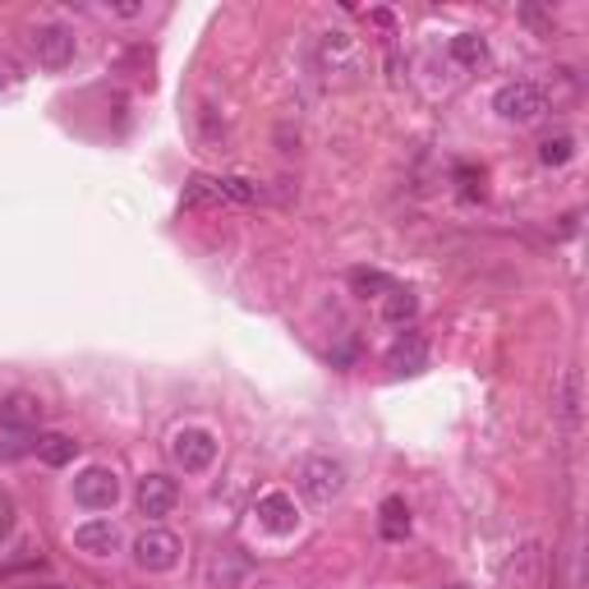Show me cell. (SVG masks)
Wrapping results in <instances>:
<instances>
[{"mask_svg":"<svg viewBox=\"0 0 589 589\" xmlns=\"http://www.w3.org/2000/svg\"><path fill=\"white\" fill-rule=\"evenodd\" d=\"M295 488L314 502V507H327V502H336L350 488V470H346V461H336L332 452H314V456H304L295 465Z\"/></svg>","mask_w":589,"mask_h":589,"instance_id":"obj_1","label":"cell"},{"mask_svg":"<svg viewBox=\"0 0 589 589\" xmlns=\"http://www.w3.org/2000/svg\"><path fill=\"white\" fill-rule=\"evenodd\" d=\"M493 111L507 125H535L548 116V88L535 78H512L493 93Z\"/></svg>","mask_w":589,"mask_h":589,"instance_id":"obj_2","label":"cell"},{"mask_svg":"<svg viewBox=\"0 0 589 589\" xmlns=\"http://www.w3.org/2000/svg\"><path fill=\"white\" fill-rule=\"evenodd\" d=\"M314 61L327 78H355L364 70V51H359V38H350L346 28H327L314 42Z\"/></svg>","mask_w":589,"mask_h":589,"instance_id":"obj_3","label":"cell"},{"mask_svg":"<svg viewBox=\"0 0 589 589\" xmlns=\"http://www.w3.org/2000/svg\"><path fill=\"white\" fill-rule=\"evenodd\" d=\"M28 46H33V55H38L42 70H70L74 55H78L74 28H70V23H55V19L38 23L33 33H28Z\"/></svg>","mask_w":589,"mask_h":589,"instance_id":"obj_4","label":"cell"},{"mask_svg":"<svg viewBox=\"0 0 589 589\" xmlns=\"http://www.w3.org/2000/svg\"><path fill=\"white\" fill-rule=\"evenodd\" d=\"M74 502L88 512H111L120 502V474L106 465H88L74 474Z\"/></svg>","mask_w":589,"mask_h":589,"instance_id":"obj_5","label":"cell"},{"mask_svg":"<svg viewBox=\"0 0 589 589\" xmlns=\"http://www.w3.org/2000/svg\"><path fill=\"white\" fill-rule=\"evenodd\" d=\"M171 461H176L185 474L212 470V461H217V438H212L208 429H199V424L176 429V433H171Z\"/></svg>","mask_w":589,"mask_h":589,"instance_id":"obj_6","label":"cell"},{"mask_svg":"<svg viewBox=\"0 0 589 589\" xmlns=\"http://www.w3.org/2000/svg\"><path fill=\"white\" fill-rule=\"evenodd\" d=\"M180 539L171 535V529H161V525H148L144 535L134 539V562L144 567V571H176L180 567Z\"/></svg>","mask_w":589,"mask_h":589,"instance_id":"obj_7","label":"cell"},{"mask_svg":"<svg viewBox=\"0 0 589 589\" xmlns=\"http://www.w3.org/2000/svg\"><path fill=\"white\" fill-rule=\"evenodd\" d=\"M544 571H548V553L539 539H529L507 557V567H502V589H539Z\"/></svg>","mask_w":589,"mask_h":589,"instance_id":"obj_8","label":"cell"},{"mask_svg":"<svg viewBox=\"0 0 589 589\" xmlns=\"http://www.w3.org/2000/svg\"><path fill=\"white\" fill-rule=\"evenodd\" d=\"M134 502H138V512H144L148 520H161V516L176 512L180 488H176V480H166V474H144L138 488H134Z\"/></svg>","mask_w":589,"mask_h":589,"instance_id":"obj_9","label":"cell"},{"mask_svg":"<svg viewBox=\"0 0 589 589\" xmlns=\"http://www.w3.org/2000/svg\"><path fill=\"white\" fill-rule=\"evenodd\" d=\"M74 548L83 557H111V553L120 548V525L106 520V516L83 520V525H74Z\"/></svg>","mask_w":589,"mask_h":589,"instance_id":"obj_10","label":"cell"},{"mask_svg":"<svg viewBox=\"0 0 589 589\" xmlns=\"http://www.w3.org/2000/svg\"><path fill=\"white\" fill-rule=\"evenodd\" d=\"M254 516L267 535H295L299 529V512H295V497L291 493H263L254 502Z\"/></svg>","mask_w":589,"mask_h":589,"instance_id":"obj_11","label":"cell"},{"mask_svg":"<svg viewBox=\"0 0 589 589\" xmlns=\"http://www.w3.org/2000/svg\"><path fill=\"white\" fill-rule=\"evenodd\" d=\"M553 406H557V414H562V424L576 433V429H580V414H585V382H580V369H576V364H571V369H562V378H557Z\"/></svg>","mask_w":589,"mask_h":589,"instance_id":"obj_12","label":"cell"},{"mask_svg":"<svg viewBox=\"0 0 589 589\" xmlns=\"http://www.w3.org/2000/svg\"><path fill=\"white\" fill-rule=\"evenodd\" d=\"M424 364H429V341H424L419 332H410V327H406L401 341L387 350V369H397V374H419Z\"/></svg>","mask_w":589,"mask_h":589,"instance_id":"obj_13","label":"cell"},{"mask_svg":"<svg viewBox=\"0 0 589 589\" xmlns=\"http://www.w3.org/2000/svg\"><path fill=\"white\" fill-rule=\"evenodd\" d=\"M0 424H14V429H33L42 424V401L28 397V391H14V397H6V406H0Z\"/></svg>","mask_w":589,"mask_h":589,"instance_id":"obj_14","label":"cell"},{"mask_svg":"<svg viewBox=\"0 0 589 589\" xmlns=\"http://www.w3.org/2000/svg\"><path fill=\"white\" fill-rule=\"evenodd\" d=\"M38 461L42 465H51V470H61V465H70L74 456H78V442L70 438V433H38Z\"/></svg>","mask_w":589,"mask_h":589,"instance_id":"obj_15","label":"cell"},{"mask_svg":"<svg viewBox=\"0 0 589 589\" xmlns=\"http://www.w3.org/2000/svg\"><path fill=\"white\" fill-rule=\"evenodd\" d=\"M446 51H452V61H456L461 70L488 65V38H480V33H456L452 42H446Z\"/></svg>","mask_w":589,"mask_h":589,"instance_id":"obj_16","label":"cell"},{"mask_svg":"<svg viewBox=\"0 0 589 589\" xmlns=\"http://www.w3.org/2000/svg\"><path fill=\"white\" fill-rule=\"evenodd\" d=\"M378 529H382V539H391V544H401L410 535V507H406V497H387L382 502Z\"/></svg>","mask_w":589,"mask_h":589,"instance_id":"obj_17","label":"cell"},{"mask_svg":"<svg viewBox=\"0 0 589 589\" xmlns=\"http://www.w3.org/2000/svg\"><path fill=\"white\" fill-rule=\"evenodd\" d=\"M419 318V299L410 295V291H401V286H391L387 295H382V323H391V327H410Z\"/></svg>","mask_w":589,"mask_h":589,"instance_id":"obj_18","label":"cell"},{"mask_svg":"<svg viewBox=\"0 0 589 589\" xmlns=\"http://www.w3.org/2000/svg\"><path fill=\"white\" fill-rule=\"evenodd\" d=\"M33 446H38V433H33V429H14V424H0V456H6V461L33 456Z\"/></svg>","mask_w":589,"mask_h":589,"instance_id":"obj_19","label":"cell"},{"mask_svg":"<svg viewBox=\"0 0 589 589\" xmlns=\"http://www.w3.org/2000/svg\"><path fill=\"white\" fill-rule=\"evenodd\" d=\"M391 286H397V282H391L387 272H374V267H355L350 272V291L364 295V299H382Z\"/></svg>","mask_w":589,"mask_h":589,"instance_id":"obj_20","label":"cell"},{"mask_svg":"<svg viewBox=\"0 0 589 589\" xmlns=\"http://www.w3.org/2000/svg\"><path fill=\"white\" fill-rule=\"evenodd\" d=\"M571 157H576V138L571 134H553V138L539 144V161L553 166V171H557V166H567Z\"/></svg>","mask_w":589,"mask_h":589,"instance_id":"obj_21","label":"cell"},{"mask_svg":"<svg viewBox=\"0 0 589 589\" xmlns=\"http://www.w3.org/2000/svg\"><path fill=\"white\" fill-rule=\"evenodd\" d=\"M217 199H221V203H254V199H263V189L249 185V180L227 176V180H217Z\"/></svg>","mask_w":589,"mask_h":589,"instance_id":"obj_22","label":"cell"},{"mask_svg":"<svg viewBox=\"0 0 589 589\" xmlns=\"http://www.w3.org/2000/svg\"><path fill=\"white\" fill-rule=\"evenodd\" d=\"M19 83H23V70H19V61H14V55H0V93L19 88Z\"/></svg>","mask_w":589,"mask_h":589,"instance_id":"obj_23","label":"cell"},{"mask_svg":"<svg viewBox=\"0 0 589 589\" xmlns=\"http://www.w3.org/2000/svg\"><path fill=\"white\" fill-rule=\"evenodd\" d=\"M520 19H525L529 28H539V33H553V14H548V10H539V6H525V10H520Z\"/></svg>","mask_w":589,"mask_h":589,"instance_id":"obj_24","label":"cell"},{"mask_svg":"<svg viewBox=\"0 0 589 589\" xmlns=\"http://www.w3.org/2000/svg\"><path fill=\"white\" fill-rule=\"evenodd\" d=\"M111 14H116V19H138V14H144L148 6H138V0H129V6H106Z\"/></svg>","mask_w":589,"mask_h":589,"instance_id":"obj_25","label":"cell"},{"mask_svg":"<svg viewBox=\"0 0 589 589\" xmlns=\"http://www.w3.org/2000/svg\"><path fill=\"white\" fill-rule=\"evenodd\" d=\"M14 535V516H10V507H0V544H6Z\"/></svg>","mask_w":589,"mask_h":589,"instance_id":"obj_26","label":"cell"},{"mask_svg":"<svg viewBox=\"0 0 589 589\" xmlns=\"http://www.w3.org/2000/svg\"><path fill=\"white\" fill-rule=\"evenodd\" d=\"M28 589H65V585H28Z\"/></svg>","mask_w":589,"mask_h":589,"instance_id":"obj_27","label":"cell"}]
</instances>
